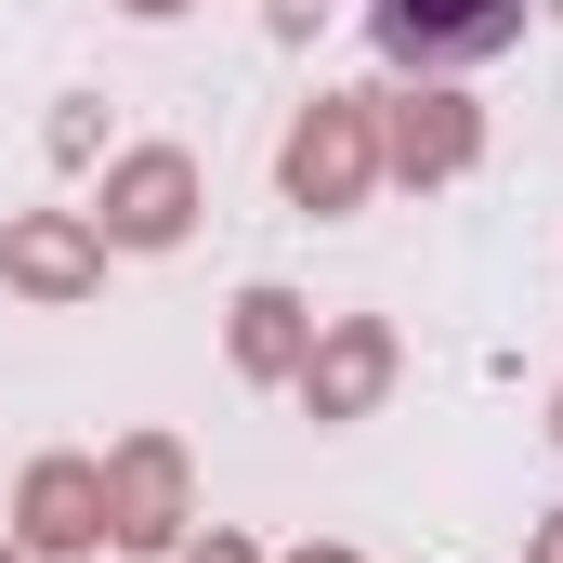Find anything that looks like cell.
I'll list each match as a JSON object with an SVG mask.
<instances>
[{"instance_id": "obj_1", "label": "cell", "mask_w": 563, "mask_h": 563, "mask_svg": "<svg viewBox=\"0 0 563 563\" xmlns=\"http://www.w3.org/2000/svg\"><path fill=\"white\" fill-rule=\"evenodd\" d=\"M367 26L407 66H485V53L525 40V0H367Z\"/></svg>"}]
</instances>
